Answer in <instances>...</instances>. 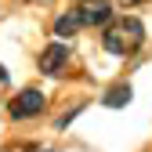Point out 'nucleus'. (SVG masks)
<instances>
[{
	"label": "nucleus",
	"instance_id": "obj_1",
	"mask_svg": "<svg viewBox=\"0 0 152 152\" xmlns=\"http://www.w3.org/2000/svg\"><path fill=\"white\" fill-rule=\"evenodd\" d=\"M102 44H105L109 54H120V58L138 54L141 44H145V26H141V18H134V15L112 18V22L105 26V33H102Z\"/></svg>",
	"mask_w": 152,
	"mask_h": 152
},
{
	"label": "nucleus",
	"instance_id": "obj_2",
	"mask_svg": "<svg viewBox=\"0 0 152 152\" xmlns=\"http://www.w3.org/2000/svg\"><path fill=\"white\" fill-rule=\"evenodd\" d=\"M44 91H36V87H26L18 98H11L7 102V116L11 120H29V116H36V112L44 109Z\"/></svg>",
	"mask_w": 152,
	"mask_h": 152
},
{
	"label": "nucleus",
	"instance_id": "obj_3",
	"mask_svg": "<svg viewBox=\"0 0 152 152\" xmlns=\"http://www.w3.org/2000/svg\"><path fill=\"white\" fill-rule=\"evenodd\" d=\"M65 62H69V44L54 40V44H47L44 54H40V72H44V76H58V72L65 69Z\"/></svg>",
	"mask_w": 152,
	"mask_h": 152
},
{
	"label": "nucleus",
	"instance_id": "obj_4",
	"mask_svg": "<svg viewBox=\"0 0 152 152\" xmlns=\"http://www.w3.org/2000/svg\"><path fill=\"white\" fill-rule=\"evenodd\" d=\"M130 98H134L130 83H116V87H109V91H105L102 105H105V109H123V105H130Z\"/></svg>",
	"mask_w": 152,
	"mask_h": 152
},
{
	"label": "nucleus",
	"instance_id": "obj_5",
	"mask_svg": "<svg viewBox=\"0 0 152 152\" xmlns=\"http://www.w3.org/2000/svg\"><path fill=\"white\" fill-rule=\"evenodd\" d=\"M80 15H83V26H109V22H112V7L102 4V0L91 4V7H83Z\"/></svg>",
	"mask_w": 152,
	"mask_h": 152
},
{
	"label": "nucleus",
	"instance_id": "obj_6",
	"mask_svg": "<svg viewBox=\"0 0 152 152\" xmlns=\"http://www.w3.org/2000/svg\"><path fill=\"white\" fill-rule=\"evenodd\" d=\"M80 26H83V15H80V11H69V15H58V22H54V33L65 40V36H72Z\"/></svg>",
	"mask_w": 152,
	"mask_h": 152
},
{
	"label": "nucleus",
	"instance_id": "obj_7",
	"mask_svg": "<svg viewBox=\"0 0 152 152\" xmlns=\"http://www.w3.org/2000/svg\"><path fill=\"white\" fill-rule=\"evenodd\" d=\"M7 80H11V72H7L4 65H0V87H7Z\"/></svg>",
	"mask_w": 152,
	"mask_h": 152
},
{
	"label": "nucleus",
	"instance_id": "obj_8",
	"mask_svg": "<svg viewBox=\"0 0 152 152\" xmlns=\"http://www.w3.org/2000/svg\"><path fill=\"white\" fill-rule=\"evenodd\" d=\"M80 4H83V0H80Z\"/></svg>",
	"mask_w": 152,
	"mask_h": 152
}]
</instances>
